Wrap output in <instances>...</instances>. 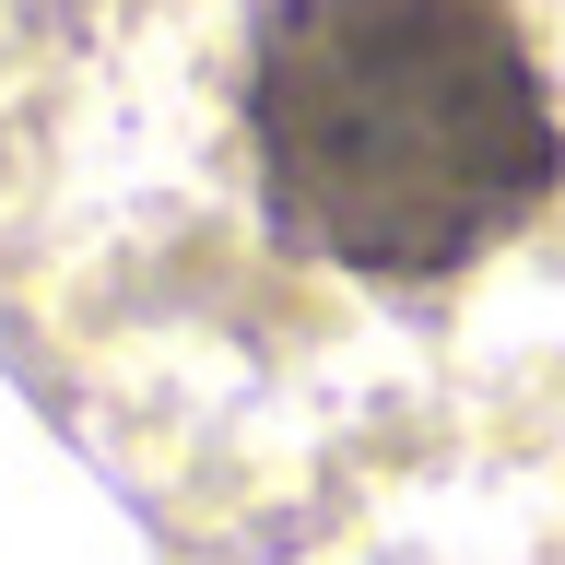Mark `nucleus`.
Returning <instances> with one entry per match:
<instances>
[{
    "label": "nucleus",
    "instance_id": "obj_1",
    "mask_svg": "<svg viewBox=\"0 0 565 565\" xmlns=\"http://www.w3.org/2000/svg\"><path fill=\"white\" fill-rule=\"evenodd\" d=\"M0 353L212 554L565 365V0H0Z\"/></svg>",
    "mask_w": 565,
    "mask_h": 565
},
{
    "label": "nucleus",
    "instance_id": "obj_2",
    "mask_svg": "<svg viewBox=\"0 0 565 565\" xmlns=\"http://www.w3.org/2000/svg\"><path fill=\"white\" fill-rule=\"evenodd\" d=\"M189 565H565V365L377 448Z\"/></svg>",
    "mask_w": 565,
    "mask_h": 565
}]
</instances>
